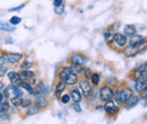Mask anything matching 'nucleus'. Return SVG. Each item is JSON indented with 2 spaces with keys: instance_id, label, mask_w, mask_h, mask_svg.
Returning a JSON list of instances; mask_svg holds the SVG:
<instances>
[{
  "instance_id": "26",
  "label": "nucleus",
  "mask_w": 147,
  "mask_h": 124,
  "mask_svg": "<svg viewBox=\"0 0 147 124\" xmlns=\"http://www.w3.org/2000/svg\"><path fill=\"white\" fill-rule=\"evenodd\" d=\"M32 66H33V64H32V62H28V61H27V62H24V63L22 64V68L26 70V69H30Z\"/></svg>"
},
{
  "instance_id": "23",
  "label": "nucleus",
  "mask_w": 147,
  "mask_h": 124,
  "mask_svg": "<svg viewBox=\"0 0 147 124\" xmlns=\"http://www.w3.org/2000/svg\"><path fill=\"white\" fill-rule=\"evenodd\" d=\"M92 82L94 84V85H98V82H100V74H97V73H93Z\"/></svg>"
},
{
  "instance_id": "29",
  "label": "nucleus",
  "mask_w": 147,
  "mask_h": 124,
  "mask_svg": "<svg viewBox=\"0 0 147 124\" xmlns=\"http://www.w3.org/2000/svg\"><path fill=\"white\" fill-rule=\"evenodd\" d=\"M53 5H55V7L62 6V5H63V0H55V1H53Z\"/></svg>"
},
{
  "instance_id": "13",
  "label": "nucleus",
  "mask_w": 147,
  "mask_h": 124,
  "mask_svg": "<svg viewBox=\"0 0 147 124\" xmlns=\"http://www.w3.org/2000/svg\"><path fill=\"white\" fill-rule=\"evenodd\" d=\"M70 97H71L73 102H75V103H79L80 99H82V95H80V92H79L78 89H73V90H71Z\"/></svg>"
},
{
  "instance_id": "4",
  "label": "nucleus",
  "mask_w": 147,
  "mask_h": 124,
  "mask_svg": "<svg viewBox=\"0 0 147 124\" xmlns=\"http://www.w3.org/2000/svg\"><path fill=\"white\" fill-rule=\"evenodd\" d=\"M113 95H114L113 90H112L110 87H108V86L101 88V90H100V97H101V99L104 101V102L111 101V99L113 98Z\"/></svg>"
},
{
  "instance_id": "2",
  "label": "nucleus",
  "mask_w": 147,
  "mask_h": 124,
  "mask_svg": "<svg viewBox=\"0 0 147 124\" xmlns=\"http://www.w3.org/2000/svg\"><path fill=\"white\" fill-rule=\"evenodd\" d=\"M113 96H115L117 102L122 103V104H126L127 101L132 96V92H131V89L130 88H125L122 89V90H120V91H117L115 95H113Z\"/></svg>"
},
{
  "instance_id": "10",
  "label": "nucleus",
  "mask_w": 147,
  "mask_h": 124,
  "mask_svg": "<svg viewBox=\"0 0 147 124\" xmlns=\"http://www.w3.org/2000/svg\"><path fill=\"white\" fill-rule=\"evenodd\" d=\"M19 76V79H20V81H25V80H27V79H31V78H33L34 77V73L32 72V71H28L27 69L22 71L20 73H18Z\"/></svg>"
},
{
  "instance_id": "11",
  "label": "nucleus",
  "mask_w": 147,
  "mask_h": 124,
  "mask_svg": "<svg viewBox=\"0 0 147 124\" xmlns=\"http://www.w3.org/2000/svg\"><path fill=\"white\" fill-rule=\"evenodd\" d=\"M7 56V60L10 62V63H17L19 60L23 58V55L19 53H9L6 55Z\"/></svg>"
},
{
  "instance_id": "34",
  "label": "nucleus",
  "mask_w": 147,
  "mask_h": 124,
  "mask_svg": "<svg viewBox=\"0 0 147 124\" xmlns=\"http://www.w3.org/2000/svg\"><path fill=\"white\" fill-rule=\"evenodd\" d=\"M3 87H5V85H3V82L2 81H0V91L3 89Z\"/></svg>"
},
{
  "instance_id": "7",
  "label": "nucleus",
  "mask_w": 147,
  "mask_h": 124,
  "mask_svg": "<svg viewBox=\"0 0 147 124\" xmlns=\"http://www.w3.org/2000/svg\"><path fill=\"white\" fill-rule=\"evenodd\" d=\"M113 38L115 41V43L119 45V46H125L127 44V37L125 34H120V33H117L113 35Z\"/></svg>"
},
{
  "instance_id": "15",
  "label": "nucleus",
  "mask_w": 147,
  "mask_h": 124,
  "mask_svg": "<svg viewBox=\"0 0 147 124\" xmlns=\"http://www.w3.org/2000/svg\"><path fill=\"white\" fill-rule=\"evenodd\" d=\"M35 104H36V106L40 107V108H44V107L48 106V101H47L43 96H41V97H37L36 98Z\"/></svg>"
},
{
  "instance_id": "35",
  "label": "nucleus",
  "mask_w": 147,
  "mask_h": 124,
  "mask_svg": "<svg viewBox=\"0 0 147 124\" xmlns=\"http://www.w3.org/2000/svg\"><path fill=\"white\" fill-rule=\"evenodd\" d=\"M2 98H3V95H2V94H0V102L2 101Z\"/></svg>"
},
{
  "instance_id": "14",
  "label": "nucleus",
  "mask_w": 147,
  "mask_h": 124,
  "mask_svg": "<svg viewBox=\"0 0 147 124\" xmlns=\"http://www.w3.org/2000/svg\"><path fill=\"white\" fill-rule=\"evenodd\" d=\"M123 32H125V35L131 36L136 34V27L134 25H126L123 28Z\"/></svg>"
},
{
  "instance_id": "24",
  "label": "nucleus",
  "mask_w": 147,
  "mask_h": 124,
  "mask_svg": "<svg viewBox=\"0 0 147 124\" xmlns=\"http://www.w3.org/2000/svg\"><path fill=\"white\" fill-rule=\"evenodd\" d=\"M20 21H22L20 17H17V16H14V17L10 18V24H11V25H17Z\"/></svg>"
},
{
  "instance_id": "25",
  "label": "nucleus",
  "mask_w": 147,
  "mask_h": 124,
  "mask_svg": "<svg viewBox=\"0 0 147 124\" xmlns=\"http://www.w3.org/2000/svg\"><path fill=\"white\" fill-rule=\"evenodd\" d=\"M69 101H70V96H69V95H63V96L61 97V102H62L63 104H67Z\"/></svg>"
},
{
  "instance_id": "21",
  "label": "nucleus",
  "mask_w": 147,
  "mask_h": 124,
  "mask_svg": "<svg viewBox=\"0 0 147 124\" xmlns=\"http://www.w3.org/2000/svg\"><path fill=\"white\" fill-rule=\"evenodd\" d=\"M10 102H11V104H13L14 106L18 107V106H22V102H23V99L20 98V96H14V97L10 99Z\"/></svg>"
},
{
  "instance_id": "12",
  "label": "nucleus",
  "mask_w": 147,
  "mask_h": 124,
  "mask_svg": "<svg viewBox=\"0 0 147 124\" xmlns=\"http://www.w3.org/2000/svg\"><path fill=\"white\" fill-rule=\"evenodd\" d=\"M137 53H138V48H136V46H131L130 45V46L125 49V55L128 56V58H132Z\"/></svg>"
},
{
  "instance_id": "3",
  "label": "nucleus",
  "mask_w": 147,
  "mask_h": 124,
  "mask_svg": "<svg viewBox=\"0 0 147 124\" xmlns=\"http://www.w3.org/2000/svg\"><path fill=\"white\" fill-rule=\"evenodd\" d=\"M145 88H146V70L142 73V76L137 78L135 84V89L137 91H143Z\"/></svg>"
},
{
  "instance_id": "5",
  "label": "nucleus",
  "mask_w": 147,
  "mask_h": 124,
  "mask_svg": "<svg viewBox=\"0 0 147 124\" xmlns=\"http://www.w3.org/2000/svg\"><path fill=\"white\" fill-rule=\"evenodd\" d=\"M130 37H131V38H130L129 43H130L131 46L138 48V46H140L143 43H145V37H143L142 35H136V34H134V35L130 36Z\"/></svg>"
},
{
  "instance_id": "30",
  "label": "nucleus",
  "mask_w": 147,
  "mask_h": 124,
  "mask_svg": "<svg viewBox=\"0 0 147 124\" xmlns=\"http://www.w3.org/2000/svg\"><path fill=\"white\" fill-rule=\"evenodd\" d=\"M73 108L76 111V112H80V111H82V108H80V106L78 105V103H75V105L73 106Z\"/></svg>"
},
{
  "instance_id": "31",
  "label": "nucleus",
  "mask_w": 147,
  "mask_h": 124,
  "mask_svg": "<svg viewBox=\"0 0 147 124\" xmlns=\"http://www.w3.org/2000/svg\"><path fill=\"white\" fill-rule=\"evenodd\" d=\"M5 72H6V68H5L3 66H1V67H0V78L5 74Z\"/></svg>"
},
{
  "instance_id": "22",
  "label": "nucleus",
  "mask_w": 147,
  "mask_h": 124,
  "mask_svg": "<svg viewBox=\"0 0 147 124\" xmlns=\"http://www.w3.org/2000/svg\"><path fill=\"white\" fill-rule=\"evenodd\" d=\"M66 88V82L65 81H60L59 84H58V86H57V88H55V94L57 95H60L63 90Z\"/></svg>"
},
{
  "instance_id": "19",
  "label": "nucleus",
  "mask_w": 147,
  "mask_h": 124,
  "mask_svg": "<svg viewBox=\"0 0 147 124\" xmlns=\"http://www.w3.org/2000/svg\"><path fill=\"white\" fill-rule=\"evenodd\" d=\"M137 103H138V97L137 96H131L130 98H129L128 101H127V106H128V108H131V107H134V106H136L137 105Z\"/></svg>"
},
{
  "instance_id": "8",
  "label": "nucleus",
  "mask_w": 147,
  "mask_h": 124,
  "mask_svg": "<svg viewBox=\"0 0 147 124\" xmlns=\"http://www.w3.org/2000/svg\"><path fill=\"white\" fill-rule=\"evenodd\" d=\"M79 89H80V91L84 94V95H90L91 94V90H92V87H91V85L88 84V81H85V80H83V81H80L79 82Z\"/></svg>"
},
{
  "instance_id": "17",
  "label": "nucleus",
  "mask_w": 147,
  "mask_h": 124,
  "mask_svg": "<svg viewBox=\"0 0 147 124\" xmlns=\"http://www.w3.org/2000/svg\"><path fill=\"white\" fill-rule=\"evenodd\" d=\"M9 111V103L7 101H1L0 102V115L5 114Z\"/></svg>"
},
{
  "instance_id": "32",
  "label": "nucleus",
  "mask_w": 147,
  "mask_h": 124,
  "mask_svg": "<svg viewBox=\"0 0 147 124\" xmlns=\"http://www.w3.org/2000/svg\"><path fill=\"white\" fill-rule=\"evenodd\" d=\"M31 105V101H23L22 102V106H28Z\"/></svg>"
},
{
  "instance_id": "6",
  "label": "nucleus",
  "mask_w": 147,
  "mask_h": 124,
  "mask_svg": "<svg viewBox=\"0 0 147 124\" xmlns=\"http://www.w3.org/2000/svg\"><path fill=\"white\" fill-rule=\"evenodd\" d=\"M104 109L108 114H117L119 112V107L117 106L113 102H110V101H108L107 104L104 105Z\"/></svg>"
},
{
  "instance_id": "18",
  "label": "nucleus",
  "mask_w": 147,
  "mask_h": 124,
  "mask_svg": "<svg viewBox=\"0 0 147 124\" xmlns=\"http://www.w3.org/2000/svg\"><path fill=\"white\" fill-rule=\"evenodd\" d=\"M0 29L1 31H6V32H14L15 31V27L9 25V24H6V23H2L0 21Z\"/></svg>"
},
{
  "instance_id": "1",
  "label": "nucleus",
  "mask_w": 147,
  "mask_h": 124,
  "mask_svg": "<svg viewBox=\"0 0 147 124\" xmlns=\"http://www.w3.org/2000/svg\"><path fill=\"white\" fill-rule=\"evenodd\" d=\"M59 76H60L61 80L66 82V85H70V86H73V85H75V84H77V81H78V77H77V74L70 70L69 67L65 68L63 70L60 72Z\"/></svg>"
},
{
  "instance_id": "20",
  "label": "nucleus",
  "mask_w": 147,
  "mask_h": 124,
  "mask_svg": "<svg viewBox=\"0 0 147 124\" xmlns=\"http://www.w3.org/2000/svg\"><path fill=\"white\" fill-rule=\"evenodd\" d=\"M18 85H19V87L26 89V90H27L30 94H34V90H33V88L31 87V85H30V84H26L25 81H19Z\"/></svg>"
},
{
  "instance_id": "27",
  "label": "nucleus",
  "mask_w": 147,
  "mask_h": 124,
  "mask_svg": "<svg viewBox=\"0 0 147 124\" xmlns=\"http://www.w3.org/2000/svg\"><path fill=\"white\" fill-rule=\"evenodd\" d=\"M6 62H7V56H6V55L0 56V67H1V66H5Z\"/></svg>"
},
{
  "instance_id": "16",
  "label": "nucleus",
  "mask_w": 147,
  "mask_h": 124,
  "mask_svg": "<svg viewBox=\"0 0 147 124\" xmlns=\"http://www.w3.org/2000/svg\"><path fill=\"white\" fill-rule=\"evenodd\" d=\"M8 78H9V80L11 81V84H18L19 81H20L18 73H16V72H14V71H11V72L8 73Z\"/></svg>"
},
{
  "instance_id": "28",
  "label": "nucleus",
  "mask_w": 147,
  "mask_h": 124,
  "mask_svg": "<svg viewBox=\"0 0 147 124\" xmlns=\"http://www.w3.org/2000/svg\"><path fill=\"white\" fill-rule=\"evenodd\" d=\"M55 14H57V15H61V14H62V13H63V11H62V10H63V8H62V6H59V7H55Z\"/></svg>"
},
{
  "instance_id": "33",
  "label": "nucleus",
  "mask_w": 147,
  "mask_h": 124,
  "mask_svg": "<svg viewBox=\"0 0 147 124\" xmlns=\"http://www.w3.org/2000/svg\"><path fill=\"white\" fill-rule=\"evenodd\" d=\"M24 7V5H22V6H19V7H17V8H14V9H10L11 11H14V10H19V9H22Z\"/></svg>"
},
{
  "instance_id": "9",
  "label": "nucleus",
  "mask_w": 147,
  "mask_h": 124,
  "mask_svg": "<svg viewBox=\"0 0 147 124\" xmlns=\"http://www.w3.org/2000/svg\"><path fill=\"white\" fill-rule=\"evenodd\" d=\"M85 62H86V60L80 54H75L71 58V63H73L74 66H76V67H82Z\"/></svg>"
}]
</instances>
